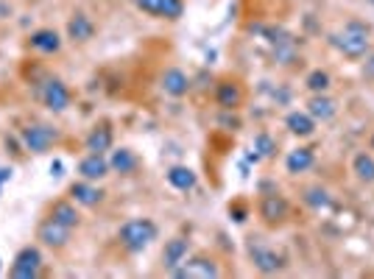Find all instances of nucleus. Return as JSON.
<instances>
[{"mask_svg":"<svg viewBox=\"0 0 374 279\" xmlns=\"http://www.w3.org/2000/svg\"><path fill=\"white\" fill-rule=\"evenodd\" d=\"M330 42L346 59H363V56H368V48H371V28L360 20H349L344 26V31L330 34Z\"/></svg>","mask_w":374,"mask_h":279,"instance_id":"1","label":"nucleus"},{"mask_svg":"<svg viewBox=\"0 0 374 279\" xmlns=\"http://www.w3.org/2000/svg\"><path fill=\"white\" fill-rule=\"evenodd\" d=\"M154 240H157V224L148 221V218H134V221H126L120 227V243L131 254H140L142 249H148Z\"/></svg>","mask_w":374,"mask_h":279,"instance_id":"2","label":"nucleus"},{"mask_svg":"<svg viewBox=\"0 0 374 279\" xmlns=\"http://www.w3.org/2000/svg\"><path fill=\"white\" fill-rule=\"evenodd\" d=\"M171 273L176 279H215L221 271H218L215 260H209V257H193V260H182Z\"/></svg>","mask_w":374,"mask_h":279,"instance_id":"3","label":"nucleus"},{"mask_svg":"<svg viewBox=\"0 0 374 279\" xmlns=\"http://www.w3.org/2000/svg\"><path fill=\"white\" fill-rule=\"evenodd\" d=\"M23 143H26V148L31 154H45L50 146L59 143V131L50 128V126H42V123L28 126V128H23Z\"/></svg>","mask_w":374,"mask_h":279,"instance_id":"4","label":"nucleus"},{"mask_svg":"<svg viewBox=\"0 0 374 279\" xmlns=\"http://www.w3.org/2000/svg\"><path fill=\"white\" fill-rule=\"evenodd\" d=\"M260 218H263V224H268V227H277V224H282L285 218H288V213H290V204H288V198L285 195H279V193H265L263 198H260Z\"/></svg>","mask_w":374,"mask_h":279,"instance_id":"5","label":"nucleus"},{"mask_svg":"<svg viewBox=\"0 0 374 279\" xmlns=\"http://www.w3.org/2000/svg\"><path fill=\"white\" fill-rule=\"evenodd\" d=\"M134 6L151 17H162V20H179L185 15V3L182 0H134Z\"/></svg>","mask_w":374,"mask_h":279,"instance_id":"6","label":"nucleus"},{"mask_svg":"<svg viewBox=\"0 0 374 279\" xmlns=\"http://www.w3.org/2000/svg\"><path fill=\"white\" fill-rule=\"evenodd\" d=\"M249 254H252V260H254V268H257L260 273H277V271L285 265L282 254H277L274 249H268V246H260V243H249Z\"/></svg>","mask_w":374,"mask_h":279,"instance_id":"7","label":"nucleus"},{"mask_svg":"<svg viewBox=\"0 0 374 279\" xmlns=\"http://www.w3.org/2000/svg\"><path fill=\"white\" fill-rule=\"evenodd\" d=\"M39 262H42L39 251L28 246V249H23V251L15 257V262H12V276H15V279H34V276L39 273Z\"/></svg>","mask_w":374,"mask_h":279,"instance_id":"8","label":"nucleus"},{"mask_svg":"<svg viewBox=\"0 0 374 279\" xmlns=\"http://www.w3.org/2000/svg\"><path fill=\"white\" fill-rule=\"evenodd\" d=\"M37 238H39L45 246H50V249H62V246H67V240H70V227H64V224L48 218V221L39 224Z\"/></svg>","mask_w":374,"mask_h":279,"instance_id":"9","label":"nucleus"},{"mask_svg":"<svg viewBox=\"0 0 374 279\" xmlns=\"http://www.w3.org/2000/svg\"><path fill=\"white\" fill-rule=\"evenodd\" d=\"M42 101L50 112H64L67 104H70V90L59 79H48L45 87H42Z\"/></svg>","mask_w":374,"mask_h":279,"instance_id":"10","label":"nucleus"},{"mask_svg":"<svg viewBox=\"0 0 374 279\" xmlns=\"http://www.w3.org/2000/svg\"><path fill=\"white\" fill-rule=\"evenodd\" d=\"M215 101H218L221 109H227V112L238 109V106L243 104V90H241V84H235V81H221L218 90H215Z\"/></svg>","mask_w":374,"mask_h":279,"instance_id":"11","label":"nucleus"},{"mask_svg":"<svg viewBox=\"0 0 374 279\" xmlns=\"http://www.w3.org/2000/svg\"><path fill=\"white\" fill-rule=\"evenodd\" d=\"M162 90H165L168 95H174V98L187 95V90H190V79H187V73H185V70H179V67L165 70V76H162Z\"/></svg>","mask_w":374,"mask_h":279,"instance_id":"12","label":"nucleus"},{"mask_svg":"<svg viewBox=\"0 0 374 279\" xmlns=\"http://www.w3.org/2000/svg\"><path fill=\"white\" fill-rule=\"evenodd\" d=\"M308 115L313 120H333L335 117V101L327 93H313V98L308 101Z\"/></svg>","mask_w":374,"mask_h":279,"instance_id":"13","label":"nucleus"},{"mask_svg":"<svg viewBox=\"0 0 374 279\" xmlns=\"http://www.w3.org/2000/svg\"><path fill=\"white\" fill-rule=\"evenodd\" d=\"M79 173L87 179V182H98L109 173V162L104 160V154H90L79 162Z\"/></svg>","mask_w":374,"mask_h":279,"instance_id":"14","label":"nucleus"},{"mask_svg":"<svg viewBox=\"0 0 374 279\" xmlns=\"http://www.w3.org/2000/svg\"><path fill=\"white\" fill-rule=\"evenodd\" d=\"M313 162H316V154H313V148H296V151H290V154H288V160H285V168H288V173L299 176V173L310 171V168H313Z\"/></svg>","mask_w":374,"mask_h":279,"instance_id":"15","label":"nucleus"},{"mask_svg":"<svg viewBox=\"0 0 374 279\" xmlns=\"http://www.w3.org/2000/svg\"><path fill=\"white\" fill-rule=\"evenodd\" d=\"M285 126H288V131L296 134V137H310V134L316 131V120H313L308 112H290V115L285 117Z\"/></svg>","mask_w":374,"mask_h":279,"instance_id":"16","label":"nucleus"},{"mask_svg":"<svg viewBox=\"0 0 374 279\" xmlns=\"http://www.w3.org/2000/svg\"><path fill=\"white\" fill-rule=\"evenodd\" d=\"M67 34H70L73 42H87V39H93L95 26H93V20L87 15H76L67 23Z\"/></svg>","mask_w":374,"mask_h":279,"instance_id":"17","label":"nucleus"},{"mask_svg":"<svg viewBox=\"0 0 374 279\" xmlns=\"http://www.w3.org/2000/svg\"><path fill=\"white\" fill-rule=\"evenodd\" d=\"M109 148H112V128L104 123V126H98V128L90 131V137H87V151H90V154H104V151H109Z\"/></svg>","mask_w":374,"mask_h":279,"instance_id":"18","label":"nucleus"},{"mask_svg":"<svg viewBox=\"0 0 374 279\" xmlns=\"http://www.w3.org/2000/svg\"><path fill=\"white\" fill-rule=\"evenodd\" d=\"M162 260H165V268H168V271H174L182 260H187V240H185V238H171V240L165 243V254H162Z\"/></svg>","mask_w":374,"mask_h":279,"instance_id":"19","label":"nucleus"},{"mask_svg":"<svg viewBox=\"0 0 374 279\" xmlns=\"http://www.w3.org/2000/svg\"><path fill=\"white\" fill-rule=\"evenodd\" d=\"M352 173H355L363 184H374V157H371L368 151L355 154V160H352Z\"/></svg>","mask_w":374,"mask_h":279,"instance_id":"20","label":"nucleus"},{"mask_svg":"<svg viewBox=\"0 0 374 279\" xmlns=\"http://www.w3.org/2000/svg\"><path fill=\"white\" fill-rule=\"evenodd\" d=\"M302 198H305V204H308L310 209H316V213H321V209H330V206H333V195H330V190L321 187V184L308 187Z\"/></svg>","mask_w":374,"mask_h":279,"instance_id":"21","label":"nucleus"},{"mask_svg":"<svg viewBox=\"0 0 374 279\" xmlns=\"http://www.w3.org/2000/svg\"><path fill=\"white\" fill-rule=\"evenodd\" d=\"M70 195L76 198V204H84V206H95V204L104 198V193H101L98 187L87 184V182H76V184L70 187Z\"/></svg>","mask_w":374,"mask_h":279,"instance_id":"22","label":"nucleus"},{"mask_svg":"<svg viewBox=\"0 0 374 279\" xmlns=\"http://www.w3.org/2000/svg\"><path fill=\"white\" fill-rule=\"evenodd\" d=\"M31 48H37V50H42V53H56V50L62 48V39H59L56 31L42 28V31H34V34H31Z\"/></svg>","mask_w":374,"mask_h":279,"instance_id":"23","label":"nucleus"},{"mask_svg":"<svg viewBox=\"0 0 374 279\" xmlns=\"http://www.w3.org/2000/svg\"><path fill=\"white\" fill-rule=\"evenodd\" d=\"M168 182H171V187L187 193V190L196 187V173H193L187 165H174V168L168 171Z\"/></svg>","mask_w":374,"mask_h":279,"instance_id":"24","label":"nucleus"},{"mask_svg":"<svg viewBox=\"0 0 374 279\" xmlns=\"http://www.w3.org/2000/svg\"><path fill=\"white\" fill-rule=\"evenodd\" d=\"M50 218H53V221H59V224H64V227H70V229H76V227H79V213H76V206H73L70 201H59V204H53Z\"/></svg>","mask_w":374,"mask_h":279,"instance_id":"25","label":"nucleus"},{"mask_svg":"<svg viewBox=\"0 0 374 279\" xmlns=\"http://www.w3.org/2000/svg\"><path fill=\"white\" fill-rule=\"evenodd\" d=\"M109 168H115L118 173H131L137 168V157L129 151V148H118L109 160Z\"/></svg>","mask_w":374,"mask_h":279,"instance_id":"26","label":"nucleus"},{"mask_svg":"<svg viewBox=\"0 0 374 279\" xmlns=\"http://www.w3.org/2000/svg\"><path fill=\"white\" fill-rule=\"evenodd\" d=\"M305 84H308L310 93H327L333 81H330V73H327V70H313V73L305 79Z\"/></svg>","mask_w":374,"mask_h":279,"instance_id":"27","label":"nucleus"},{"mask_svg":"<svg viewBox=\"0 0 374 279\" xmlns=\"http://www.w3.org/2000/svg\"><path fill=\"white\" fill-rule=\"evenodd\" d=\"M254 154L263 160V157H274L277 154V143L265 134V131H260L257 137H254Z\"/></svg>","mask_w":374,"mask_h":279,"instance_id":"28","label":"nucleus"},{"mask_svg":"<svg viewBox=\"0 0 374 279\" xmlns=\"http://www.w3.org/2000/svg\"><path fill=\"white\" fill-rule=\"evenodd\" d=\"M363 76L366 79H374V53L366 59V64H363Z\"/></svg>","mask_w":374,"mask_h":279,"instance_id":"29","label":"nucleus"},{"mask_svg":"<svg viewBox=\"0 0 374 279\" xmlns=\"http://www.w3.org/2000/svg\"><path fill=\"white\" fill-rule=\"evenodd\" d=\"M232 215H235L238 224H243V221H246V209H243V206H232Z\"/></svg>","mask_w":374,"mask_h":279,"instance_id":"30","label":"nucleus"},{"mask_svg":"<svg viewBox=\"0 0 374 279\" xmlns=\"http://www.w3.org/2000/svg\"><path fill=\"white\" fill-rule=\"evenodd\" d=\"M12 179V168H0V184Z\"/></svg>","mask_w":374,"mask_h":279,"instance_id":"31","label":"nucleus"},{"mask_svg":"<svg viewBox=\"0 0 374 279\" xmlns=\"http://www.w3.org/2000/svg\"><path fill=\"white\" fill-rule=\"evenodd\" d=\"M371 151H374V134H371Z\"/></svg>","mask_w":374,"mask_h":279,"instance_id":"32","label":"nucleus"},{"mask_svg":"<svg viewBox=\"0 0 374 279\" xmlns=\"http://www.w3.org/2000/svg\"><path fill=\"white\" fill-rule=\"evenodd\" d=\"M366 3H371V6H374V0H366Z\"/></svg>","mask_w":374,"mask_h":279,"instance_id":"33","label":"nucleus"}]
</instances>
